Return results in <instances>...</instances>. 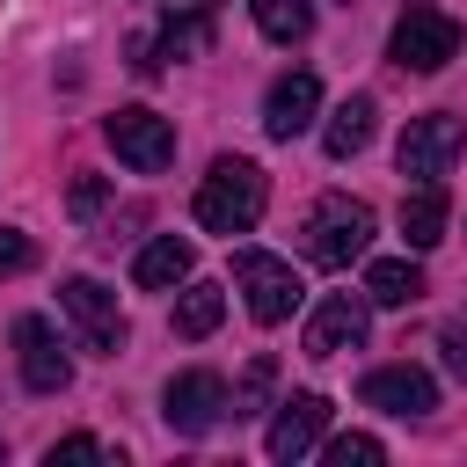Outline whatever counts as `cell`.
Segmentation results:
<instances>
[{
    "label": "cell",
    "mask_w": 467,
    "mask_h": 467,
    "mask_svg": "<svg viewBox=\"0 0 467 467\" xmlns=\"http://www.w3.org/2000/svg\"><path fill=\"white\" fill-rule=\"evenodd\" d=\"M95 204H102V182H95V175H80V182H73V219H88Z\"/></svg>",
    "instance_id": "d4e9b609"
},
{
    "label": "cell",
    "mask_w": 467,
    "mask_h": 467,
    "mask_svg": "<svg viewBox=\"0 0 467 467\" xmlns=\"http://www.w3.org/2000/svg\"><path fill=\"white\" fill-rule=\"evenodd\" d=\"M460 146H467V124H460L452 109H431V117H409V131H401V146H394V168H401L409 182H445L452 161H460Z\"/></svg>",
    "instance_id": "277c9868"
},
{
    "label": "cell",
    "mask_w": 467,
    "mask_h": 467,
    "mask_svg": "<svg viewBox=\"0 0 467 467\" xmlns=\"http://www.w3.org/2000/svg\"><path fill=\"white\" fill-rule=\"evenodd\" d=\"M365 292H328L314 314H306V358H343L365 343Z\"/></svg>",
    "instance_id": "30bf717a"
},
{
    "label": "cell",
    "mask_w": 467,
    "mask_h": 467,
    "mask_svg": "<svg viewBox=\"0 0 467 467\" xmlns=\"http://www.w3.org/2000/svg\"><path fill=\"white\" fill-rule=\"evenodd\" d=\"M270 387H277V358L263 350V358H248V372L234 379V394H226V416L241 423V416H263L270 409Z\"/></svg>",
    "instance_id": "d6986e66"
},
{
    "label": "cell",
    "mask_w": 467,
    "mask_h": 467,
    "mask_svg": "<svg viewBox=\"0 0 467 467\" xmlns=\"http://www.w3.org/2000/svg\"><path fill=\"white\" fill-rule=\"evenodd\" d=\"M234 285H241V299H248V314L263 321V328H277L292 306H299V270L285 263V255H263V248H241L234 255Z\"/></svg>",
    "instance_id": "8992f818"
},
{
    "label": "cell",
    "mask_w": 467,
    "mask_h": 467,
    "mask_svg": "<svg viewBox=\"0 0 467 467\" xmlns=\"http://www.w3.org/2000/svg\"><path fill=\"white\" fill-rule=\"evenodd\" d=\"M365 299L372 306H416L423 299V270L409 255H372L365 263Z\"/></svg>",
    "instance_id": "e0dca14e"
},
{
    "label": "cell",
    "mask_w": 467,
    "mask_h": 467,
    "mask_svg": "<svg viewBox=\"0 0 467 467\" xmlns=\"http://www.w3.org/2000/svg\"><path fill=\"white\" fill-rule=\"evenodd\" d=\"M445 212H452V204H445V182H416V190L401 197V241H409L416 255L438 248V241H445Z\"/></svg>",
    "instance_id": "9a60e30c"
},
{
    "label": "cell",
    "mask_w": 467,
    "mask_h": 467,
    "mask_svg": "<svg viewBox=\"0 0 467 467\" xmlns=\"http://www.w3.org/2000/svg\"><path fill=\"white\" fill-rule=\"evenodd\" d=\"M387 58H394L401 73H445V66L460 58V22H452L445 7H409V15L394 22V36H387Z\"/></svg>",
    "instance_id": "3957f363"
},
{
    "label": "cell",
    "mask_w": 467,
    "mask_h": 467,
    "mask_svg": "<svg viewBox=\"0 0 467 467\" xmlns=\"http://www.w3.org/2000/svg\"><path fill=\"white\" fill-rule=\"evenodd\" d=\"M15 358H22V387H29V394H58V387L73 379V358L58 350V336H51L44 314H22V321H15Z\"/></svg>",
    "instance_id": "8fae6325"
},
{
    "label": "cell",
    "mask_w": 467,
    "mask_h": 467,
    "mask_svg": "<svg viewBox=\"0 0 467 467\" xmlns=\"http://www.w3.org/2000/svg\"><path fill=\"white\" fill-rule=\"evenodd\" d=\"M58 306H66V321L80 328V350H95V358H117V350H124V314H117V292H109V285L66 277V285H58Z\"/></svg>",
    "instance_id": "ba28073f"
},
{
    "label": "cell",
    "mask_w": 467,
    "mask_h": 467,
    "mask_svg": "<svg viewBox=\"0 0 467 467\" xmlns=\"http://www.w3.org/2000/svg\"><path fill=\"white\" fill-rule=\"evenodd\" d=\"M190 270H197V248H190L182 234H161V241H146V248H139V263H131L139 292H175V285H190Z\"/></svg>",
    "instance_id": "5bb4252c"
},
{
    "label": "cell",
    "mask_w": 467,
    "mask_h": 467,
    "mask_svg": "<svg viewBox=\"0 0 467 467\" xmlns=\"http://www.w3.org/2000/svg\"><path fill=\"white\" fill-rule=\"evenodd\" d=\"M358 401L365 409H379V416H401V423H416V416H431L438 409V379L423 372V365H372L365 372V387H358Z\"/></svg>",
    "instance_id": "9c48e42d"
},
{
    "label": "cell",
    "mask_w": 467,
    "mask_h": 467,
    "mask_svg": "<svg viewBox=\"0 0 467 467\" xmlns=\"http://www.w3.org/2000/svg\"><path fill=\"white\" fill-rule=\"evenodd\" d=\"M168 15H212V0H161Z\"/></svg>",
    "instance_id": "484cf974"
},
{
    "label": "cell",
    "mask_w": 467,
    "mask_h": 467,
    "mask_svg": "<svg viewBox=\"0 0 467 467\" xmlns=\"http://www.w3.org/2000/svg\"><path fill=\"white\" fill-rule=\"evenodd\" d=\"M44 460H51V467H58V460H109V445H102V438H58Z\"/></svg>",
    "instance_id": "603a6c76"
},
{
    "label": "cell",
    "mask_w": 467,
    "mask_h": 467,
    "mask_svg": "<svg viewBox=\"0 0 467 467\" xmlns=\"http://www.w3.org/2000/svg\"><path fill=\"white\" fill-rule=\"evenodd\" d=\"M219 314H226V292L197 277V285H182V299H175V336H182V343H197V336H212V328H219Z\"/></svg>",
    "instance_id": "ac0fdd59"
},
{
    "label": "cell",
    "mask_w": 467,
    "mask_h": 467,
    "mask_svg": "<svg viewBox=\"0 0 467 467\" xmlns=\"http://www.w3.org/2000/svg\"><path fill=\"white\" fill-rule=\"evenodd\" d=\"M372 117H379V102H372V95H343V102L328 109V124H321V146H328V161H350V153L372 139Z\"/></svg>",
    "instance_id": "2e32d148"
},
{
    "label": "cell",
    "mask_w": 467,
    "mask_h": 467,
    "mask_svg": "<svg viewBox=\"0 0 467 467\" xmlns=\"http://www.w3.org/2000/svg\"><path fill=\"white\" fill-rule=\"evenodd\" d=\"M263 204H270V175H263L255 161H241V153H219L212 175H204L197 197H190V212H197L204 234H248V226L263 219Z\"/></svg>",
    "instance_id": "6da1fadb"
},
{
    "label": "cell",
    "mask_w": 467,
    "mask_h": 467,
    "mask_svg": "<svg viewBox=\"0 0 467 467\" xmlns=\"http://www.w3.org/2000/svg\"><path fill=\"white\" fill-rule=\"evenodd\" d=\"M314 117H321V80H314L306 66H299V73H277V80H270V95H263V131L292 146Z\"/></svg>",
    "instance_id": "7c38bea8"
},
{
    "label": "cell",
    "mask_w": 467,
    "mask_h": 467,
    "mask_svg": "<svg viewBox=\"0 0 467 467\" xmlns=\"http://www.w3.org/2000/svg\"><path fill=\"white\" fill-rule=\"evenodd\" d=\"M365 248H372V204L328 190V197L306 212V255H314L321 270H350Z\"/></svg>",
    "instance_id": "7a4b0ae2"
},
{
    "label": "cell",
    "mask_w": 467,
    "mask_h": 467,
    "mask_svg": "<svg viewBox=\"0 0 467 467\" xmlns=\"http://www.w3.org/2000/svg\"><path fill=\"white\" fill-rule=\"evenodd\" d=\"M445 365L467 379V321H445Z\"/></svg>",
    "instance_id": "cb8c5ba5"
},
{
    "label": "cell",
    "mask_w": 467,
    "mask_h": 467,
    "mask_svg": "<svg viewBox=\"0 0 467 467\" xmlns=\"http://www.w3.org/2000/svg\"><path fill=\"white\" fill-rule=\"evenodd\" d=\"M321 460H328V467H379V460H387V445H379L372 431H343V438H328V445H321Z\"/></svg>",
    "instance_id": "44dd1931"
},
{
    "label": "cell",
    "mask_w": 467,
    "mask_h": 467,
    "mask_svg": "<svg viewBox=\"0 0 467 467\" xmlns=\"http://www.w3.org/2000/svg\"><path fill=\"white\" fill-rule=\"evenodd\" d=\"M102 139L117 146V161H124L131 175H161V168L175 161V124H168L161 109H146V102H124L117 117H102Z\"/></svg>",
    "instance_id": "5b68a950"
},
{
    "label": "cell",
    "mask_w": 467,
    "mask_h": 467,
    "mask_svg": "<svg viewBox=\"0 0 467 467\" xmlns=\"http://www.w3.org/2000/svg\"><path fill=\"white\" fill-rule=\"evenodd\" d=\"M36 263V241L22 234V226H0V277H15V270H29Z\"/></svg>",
    "instance_id": "7402d4cb"
},
{
    "label": "cell",
    "mask_w": 467,
    "mask_h": 467,
    "mask_svg": "<svg viewBox=\"0 0 467 467\" xmlns=\"http://www.w3.org/2000/svg\"><path fill=\"white\" fill-rule=\"evenodd\" d=\"M161 416H168L175 438H204V431H219V423H226V379L204 372V365L175 372V379L161 387Z\"/></svg>",
    "instance_id": "52a82bcc"
},
{
    "label": "cell",
    "mask_w": 467,
    "mask_h": 467,
    "mask_svg": "<svg viewBox=\"0 0 467 467\" xmlns=\"http://www.w3.org/2000/svg\"><path fill=\"white\" fill-rule=\"evenodd\" d=\"M248 7H255V29L270 44H299L314 29V0H248Z\"/></svg>",
    "instance_id": "ffe728a7"
},
{
    "label": "cell",
    "mask_w": 467,
    "mask_h": 467,
    "mask_svg": "<svg viewBox=\"0 0 467 467\" xmlns=\"http://www.w3.org/2000/svg\"><path fill=\"white\" fill-rule=\"evenodd\" d=\"M321 431H328V401L321 394H292V401H277V416L263 431V452L270 460H306L321 445Z\"/></svg>",
    "instance_id": "4fadbf2b"
}]
</instances>
